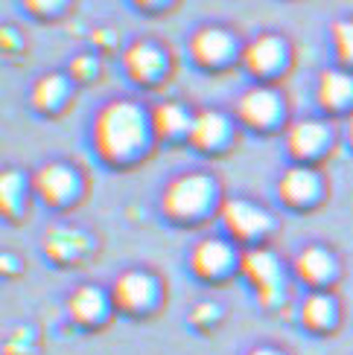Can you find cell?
Instances as JSON below:
<instances>
[{
	"label": "cell",
	"instance_id": "cell-25",
	"mask_svg": "<svg viewBox=\"0 0 353 355\" xmlns=\"http://www.w3.org/2000/svg\"><path fill=\"white\" fill-rule=\"evenodd\" d=\"M216 315H219V309L213 306V303H202V306H196L193 309V323H211V320H216Z\"/></svg>",
	"mask_w": 353,
	"mask_h": 355
},
{
	"label": "cell",
	"instance_id": "cell-20",
	"mask_svg": "<svg viewBox=\"0 0 353 355\" xmlns=\"http://www.w3.org/2000/svg\"><path fill=\"white\" fill-rule=\"evenodd\" d=\"M65 96H67V79L62 73H47V76H41L33 87V102L41 111H53Z\"/></svg>",
	"mask_w": 353,
	"mask_h": 355
},
{
	"label": "cell",
	"instance_id": "cell-7",
	"mask_svg": "<svg viewBox=\"0 0 353 355\" xmlns=\"http://www.w3.org/2000/svg\"><path fill=\"white\" fill-rule=\"evenodd\" d=\"M284 55H286V44L277 38V35H257L248 47L243 50V62L245 67L257 73V76H266V73L277 70L284 62Z\"/></svg>",
	"mask_w": 353,
	"mask_h": 355
},
{
	"label": "cell",
	"instance_id": "cell-3",
	"mask_svg": "<svg viewBox=\"0 0 353 355\" xmlns=\"http://www.w3.org/2000/svg\"><path fill=\"white\" fill-rule=\"evenodd\" d=\"M243 274L252 279L257 288V297L263 306H274L281 300V265H277L274 254L266 248H252L243 254Z\"/></svg>",
	"mask_w": 353,
	"mask_h": 355
},
{
	"label": "cell",
	"instance_id": "cell-10",
	"mask_svg": "<svg viewBox=\"0 0 353 355\" xmlns=\"http://www.w3.org/2000/svg\"><path fill=\"white\" fill-rule=\"evenodd\" d=\"M123 64H126L131 79L149 82V79L158 76L161 70H164V53H161L152 41H135L123 53Z\"/></svg>",
	"mask_w": 353,
	"mask_h": 355
},
{
	"label": "cell",
	"instance_id": "cell-13",
	"mask_svg": "<svg viewBox=\"0 0 353 355\" xmlns=\"http://www.w3.org/2000/svg\"><path fill=\"white\" fill-rule=\"evenodd\" d=\"M228 137V120L219 111H202L193 116L190 125V140L196 149H216Z\"/></svg>",
	"mask_w": 353,
	"mask_h": 355
},
{
	"label": "cell",
	"instance_id": "cell-29",
	"mask_svg": "<svg viewBox=\"0 0 353 355\" xmlns=\"http://www.w3.org/2000/svg\"><path fill=\"white\" fill-rule=\"evenodd\" d=\"M135 3H140V6H155V3H161V0H135Z\"/></svg>",
	"mask_w": 353,
	"mask_h": 355
},
{
	"label": "cell",
	"instance_id": "cell-5",
	"mask_svg": "<svg viewBox=\"0 0 353 355\" xmlns=\"http://www.w3.org/2000/svg\"><path fill=\"white\" fill-rule=\"evenodd\" d=\"M155 279L143 271H129L114 283V303L126 312H143L155 303Z\"/></svg>",
	"mask_w": 353,
	"mask_h": 355
},
{
	"label": "cell",
	"instance_id": "cell-26",
	"mask_svg": "<svg viewBox=\"0 0 353 355\" xmlns=\"http://www.w3.org/2000/svg\"><path fill=\"white\" fill-rule=\"evenodd\" d=\"M26 9H33L38 15H47V12H56L58 6H62V0H24Z\"/></svg>",
	"mask_w": 353,
	"mask_h": 355
},
{
	"label": "cell",
	"instance_id": "cell-12",
	"mask_svg": "<svg viewBox=\"0 0 353 355\" xmlns=\"http://www.w3.org/2000/svg\"><path fill=\"white\" fill-rule=\"evenodd\" d=\"M330 137V131L325 123H318V120H301L289 128V135H286V146H289V152L295 155V157H313L318 155L321 149H325V143Z\"/></svg>",
	"mask_w": 353,
	"mask_h": 355
},
{
	"label": "cell",
	"instance_id": "cell-19",
	"mask_svg": "<svg viewBox=\"0 0 353 355\" xmlns=\"http://www.w3.org/2000/svg\"><path fill=\"white\" fill-rule=\"evenodd\" d=\"M295 271L306 283H325V279L333 274V257L325 248H304L298 259H295Z\"/></svg>",
	"mask_w": 353,
	"mask_h": 355
},
{
	"label": "cell",
	"instance_id": "cell-14",
	"mask_svg": "<svg viewBox=\"0 0 353 355\" xmlns=\"http://www.w3.org/2000/svg\"><path fill=\"white\" fill-rule=\"evenodd\" d=\"M318 196V175L306 166H292L284 178H281V198L289 204H310Z\"/></svg>",
	"mask_w": 353,
	"mask_h": 355
},
{
	"label": "cell",
	"instance_id": "cell-15",
	"mask_svg": "<svg viewBox=\"0 0 353 355\" xmlns=\"http://www.w3.org/2000/svg\"><path fill=\"white\" fill-rule=\"evenodd\" d=\"M353 99V76L345 70H325L318 76V102L325 108H342Z\"/></svg>",
	"mask_w": 353,
	"mask_h": 355
},
{
	"label": "cell",
	"instance_id": "cell-27",
	"mask_svg": "<svg viewBox=\"0 0 353 355\" xmlns=\"http://www.w3.org/2000/svg\"><path fill=\"white\" fill-rule=\"evenodd\" d=\"M3 41H6V50H12V44H15V33H12L9 26L3 29Z\"/></svg>",
	"mask_w": 353,
	"mask_h": 355
},
{
	"label": "cell",
	"instance_id": "cell-18",
	"mask_svg": "<svg viewBox=\"0 0 353 355\" xmlns=\"http://www.w3.org/2000/svg\"><path fill=\"white\" fill-rule=\"evenodd\" d=\"M70 318L79 323H97L106 315V294L94 286H82L79 291H73V297L67 303Z\"/></svg>",
	"mask_w": 353,
	"mask_h": 355
},
{
	"label": "cell",
	"instance_id": "cell-24",
	"mask_svg": "<svg viewBox=\"0 0 353 355\" xmlns=\"http://www.w3.org/2000/svg\"><path fill=\"white\" fill-rule=\"evenodd\" d=\"M97 70H99V62L94 55H76L70 62L73 79H91V76H97Z\"/></svg>",
	"mask_w": 353,
	"mask_h": 355
},
{
	"label": "cell",
	"instance_id": "cell-17",
	"mask_svg": "<svg viewBox=\"0 0 353 355\" xmlns=\"http://www.w3.org/2000/svg\"><path fill=\"white\" fill-rule=\"evenodd\" d=\"M88 248V239L82 236V230L76 227H53L44 239V250L58 259V262H67V259H76L82 257V250Z\"/></svg>",
	"mask_w": 353,
	"mask_h": 355
},
{
	"label": "cell",
	"instance_id": "cell-9",
	"mask_svg": "<svg viewBox=\"0 0 353 355\" xmlns=\"http://www.w3.org/2000/svg\"><path fill=\"white\" fill-rule=\"evenodd\" d=\"M233 50V38L222 26H202L199 33L190 38V53L199 64H219L225 62Z\"/></svg>",
	"mask_w": 353,
	"mask_h": 355
},
{
	"label": "cell",
	"instance_id": "cell-11",
	"mask_svg": "<svg viewBox=\"0 0 353 355\" xmlns=\"http://www.w3.org/2000/svg\"><path fill=\"white\" fill-rule=\"evenodd\" d=\"M231 257V248L222 239H202L190 254V265L199 277H219L228 271Z\"/></svg>",
	"mask_w": 353,
	"mask_h": 355
},
{
	"label": "cell",
	"instance_id": "cell-21",
	"mask_svg": "<svg viewBox=\"0 0 353 355\" xmlns=\"http://www.w3.org/2000/svg\"><path fill=\"white\" fill-rule=\"evenodd\" d=\"M301 318H304L306 327L325 329V327H330L333 318H336V306H333V300L327 297V294H310V297L304 300Z\"/></svg>",
	"mask_w": 353,
	"mask_h": 355
},
{
	"label": "cell",
	"instance_id": "cell-16",
	"mask_svg": "<svg viewBox=\"0 0 353 355\" xmlns=\"http://www.w3.org/2000/svg\"><path fill=\"white\" fill-rule=\"evenodd\" d=\"M149 120L158 137H181V135H190V125H193L187 108L179 105V102H161Z\"/></svg>",
	"mask_w": 353,
	"mask_h": 355
},
{
	"label": "cell",
	"instance_id": "cell-23",
	"mask_svg": "<svg viewBox=\"0 0 353 355\" xmlns=\"http://www.w3.org/2000/svg\"><path fill=\"white\" fill-rule=\"evenodd\" d=\"M333 47L342 62L353 64V21H339L333 26Z\"/></svg>",
	"mask_w": 353,
	"mask_h": 355
},
{
	"label": "cell",
	"instance_id": "cell-2",
	"mask_svg": "<svg viewBox=\"0 0 353 355\" xmlns=\"http://www.w3.org/2000/svg\"><path fill=\"white\" fill-rule=\"evenodd\" d=\"M211 198H213V181L208 175L190 172V175L175 178V181L167 187L164 210L172 218H193L211 204Z\"/></svg>",
	"mask_w": 353,
	"mask_h": 355
},
{
	"label": "cell",
	"instance_id": "cell-28",
	"mask_svg": "<svg viewBox=\"0 0 353 355\" xmlns=\"http://www.w3.org/2000/svg\"><path fill=\"white\" fill-rule=\"evenodd\" d=\"M248 355H281V352H274V349H266V347H263V349H252Z\"/></svg>",
	"mask_w": 353,
	"mask_h": 355
},
{
	"label": "cell",
	"instance_id": "cell-4",
	"mask_svg": "<svg viewBox=\"0 0 353 355\" xmlns=\"http://www.w3.org/2000/svg\"><path fill=\"white\" fill-rule=\"evenodd\" d=\"M222 225L237 236V239H254V236L266 233L272 227V218L266 210H260L252 201L231 198L222 204Z\"/></svg>",
	"mask_w": 353,
	"mask_h": 355
},
{
	"label": "cell",
	"instance_id": "cell-8",
	"mask_svg": "<svg viewBox=\"0 0 353 355\" xmlns=\"http://www.w3.org/2000/svg\"><path fill=\"white\" fill-rule=\"evenodd\" d=\"M35 192L47 204H62L76 192V172L65 164H47L35 175Z\"/></svg>",
	"mask_w": 353,
	"mask_h": 355
},
{
	"label": "cell",
	"instance_id": "cell-22",
	"mask_svg": "<svg viewBox=\"0 0 353 355\" xmlns=\"http://www.w3.org/2000/svg\"><path fill=\"white\" fill-rule=\"evenodd\" d=\"M21 192H24V178L18 172H3L0 178V204H3V213H15L18 210V201H21Z\"/></svg>",
	"mask_w": 353,
	"mask_h": 355
},
{
	"label": "cell",
	"instance_id": "cell-6",
	"mask_svg": "<svg viewBox=\"0 0 353 355\" xmlns=\"http://www.w3.org/2000/svg\"><path fill=\"white\" fill-rule=\"evenodd\" d=\"M237 114L245 125L266 128L277 120V114H281V102H277V96L269 91V87H252V91H245L240 96Z\"/></svg>",
	"mask_w": 353,
	"mask_h": 355
},
{
	"label": "cell",
	"instance_id": "cell-1",
	"mask_svg": "<svg viewBox=\"0 0 353 355\" xmlns=\"http://www.w3.org/2000/svg\"><path fill=\"white\" fill-rule=\"evenodd\" d=\"M149 135V120L140 105L129 99L108 102L97 114L94 123V146L106 160H126L146 143Z\"/></svg>",
	"mask_w": 353,
	"mask_h": 355
},
{
	"label": "cell",
	"instance_id": "cell-30",
	"mask_svg": "<svg viewBox=\"0 0 353 355\" xmlns=\"http://www.w3.org/2000/svg\"><path fill=\"white\" fill-rule=\"evenodd\" d=\"M347 137H350V143H353V116H350V123H347Z\"/></svg>",
	"mask_w": 353,
	"mask_h": 355
}]
</instances>
